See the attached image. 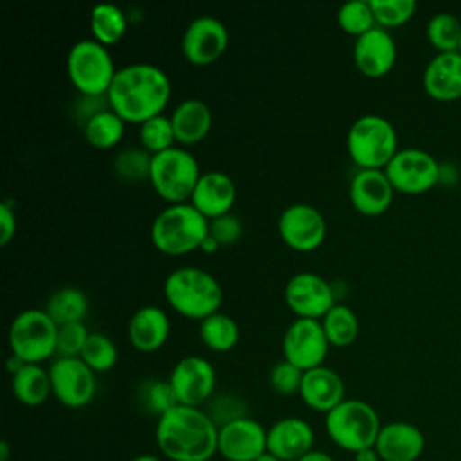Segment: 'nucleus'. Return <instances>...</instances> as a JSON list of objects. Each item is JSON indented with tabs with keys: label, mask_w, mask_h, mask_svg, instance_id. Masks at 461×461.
<instances>
[{
	"label": "nucleus",
	"mask_w": 461,
	"mask_h": 461,
	"mask_svg": "<svg viewBox=\"0 0 461 461\" xmlns=\"http://www.w3.org/2000/svg\"><path fill=\"white\" fill-rule=\"evenodd\" d=\"M200 339L207 349L214 353H227L230 351L240 339V328L236 321L221 312L209 315L207 319L200 321Z\"/></svg>",
	"instance_id": "c756f323"
},
{
	"label": "nucleus",
	"mask_w": 461,
	"mask_h": 461,
	"mask_svg": "<svg viewBox=\"0 0 461 461\" xmlns=\"http://www.w3.org/2000/svg\"><path fill=\"white\" fill-rule=\"evenodd\" d=\"M229 45L227 27L211 14L194 18L184 31L182 54L198 67L214 63Z\"/></svg>",
	"instance_id": "dca6fc26"
},
{
	"label": "nucleus",
	"mask_w": 461,
	"mask_h": 461,
	"mask_svg": "<svg viewBox=\"0 0 461 461\" xmlns=\"http://www.w3.org/2000/svg\"><path fill=\"white\" fill-rule=\"evenodd\" d=\"M108 97L106 95H79L76 104V115L85 124L88 119L97 115L103 110H108Z\"/></svg>",
	"instance_id": "c03bdc74"
},
{
	"label": "nucleus",
	"mask_w": 461,
	"mask_h": 461,
	"mask_svg": "<svg viewBox=\"0 0 461 461\" xmlns=\"http://www.w3.org/2000/svg\"><path fill=\"white\" fill-rule=\"evenodd\" d=\"M167 313L153 304L139 308L128 321V340L140 353L158 351L169 339Z\"/></svg>",
	"instance_id": "393cba45"
},
{
	"label": "nucleus",
	"mask_w": 461,
	"mask_h": 461,
	"mask_svg": "<svg viewBox=\"0 0 461 461\" xmlns=\"http://www.w3.org/2000/svg\"><path fill=\"white\" fill-rule=\"evenodd\" d=\"M346 149L358 169H385L398 153V135L385 117L366 113L349 126Z\"/></svg>",
	"instance_id": "423d86ee"
},
{
	"label": "nucleus",
	"mask_w": 461,
	"mask_h": 461,
	"mask_svg": "<svg viewBox=\"0 0 461 461\" xmlns=\"http://www.w3.org/2000/svg\"><path fill=\"white\" fill-rule=\"evenodd\" d=\"M115 72L108 47L94 38L76 41L67 54V76L79 95H106Z\"/></svg>",
	"instance_id": "6e6552de"
},
{
	"label": "nucleus",
	"mask_w": 461,
	"mask_h": 461,
	"mask_svg": "<svg viewBox=\"0 0 461 461\" xmlns=\"http://www.w3.org/2000/svg\"><path fill=\"white\" fill-rule=\"evenodd\" d=\"M353 61L366 77L378 79L387 76L396 63V43L389 31L376 25L358 36L353 45Z\"/></svg>",
	"instance_id": "a211bd4d"
},
{
	"label": "nucleus",
	"mask_w": 461,
	"mask_h": 461,
	"mask_svg": "<svg viewBox=\"0 0 461 461\" xmlns=\"http://www.w3.org/2000/svg\"><path fill=\"white\" fill-rule=\"evenodd\" d=\"M277 230L288 249L312 252L319 249L326 238V220L317 207L297 202L281 212Z\"/></svg>",
	"instance_id": "2eb2a0df"
},
{
	"label": "nucleus",
	"mask_w": 461,
	"mask_h": 461,
	"mask_svg": "<svg viewBox=\"0 0 461 461\" xmlns=\"http://www.w3.org/2000/svg\"><path fill=\"white\" fill-rule=\"evenodd\" d=\"M11 391L14 398L27 407H38L52 396L49 369L41 364H23L11 375Z\"/></svg>",
	"instance_id": "bb28decb"
},
{
	"label": "nucleus",
	"mask_w": 461,
	"mask_h": 461,
	"mask_svg": "<svg viewBox=\"0 0 461 461\" xmlns=\"http://www.w3.org/2000/svg\"><path fill=\"white\" fill-rule=\"evenodd\" d=\"M267 452V429L250 416L218 429V454L225 461H256Z\"/></svg>",
	"instance_id": "f3484780"
},
{
	"label": "nucleus",
	"mask_w": 461,
	"mask_h": 461,
	"mask_svg": "<svg viewBox=\"0 0 461 461\" xmlns=\"http://www.w3.org/2000/svg\"><path fill=\"white\" fill-rule=\"evenodd\" d=\"M236 202L234 180L223 171L202 173L189 203L207 220L229 214Z\"/></svg>",
	"instance_id": "4be33fe9"
},
{
	"label": "nucleus",
	"mask_w": 461,
	"mask_h": 461,
	"mask_svg": "<svg viewBox=\"0 0 461 461\" xmlns=\"http://www.w3.org/2000/svg\"><path fill=\"white\" fill-rule=\"evenodd\" d=\"M117 348L113 340L99 331H92L88 340L79 355V358L94 371V373H106L117 364Z\"/></svg>",
	"instance_id": "c9c22d12"
},
{
	"label": "nucleus",
	"mask_w": 461,
	"mask_h": 461,
	"mask_svg": "<svg viewBox=\"0 0 461 461\" xmlns=\"http://www.w3.org/2000/svg\"><path fill=\"white\" fill-rule=\"evenodd\" d=\"M303 375L304 371L299 369L297 366L290 364L288 360H281L277 362L270 373H268V384L272 387L274 393L281 394V396H292V394H299L301 389V382H303Z\"/></svg>",
	"instance_id": "ea45409f"
},
{
	"label": "nucleus",
	"mask_w": 461,
	"mask_h": 461,
	"mask_svg": "<svg viewBox=\"0 0 461 461\" xmlns=\"http://www.w3.org/2000/svg\"><path fill=\"white\" fill-rule=\"evenodd\" d=\"M9 457V443L4 439L0 441V461H7Z\"/></svg>",
	"instance_id": "3c124183"
},
{
	"label": "nucleus",
	"mask_w": 461,
	"mask_h": 461,
	"mask_svg": "<svg viewBox=\"0 0 461 461\" xmlns=\"http://www.w3.org/2000/svg\"><path fill=\"white\" fill-rule=\"evenodd\" d=\"M218 249H220V243H218L211 234L203 240V243H202V247H200V250L205 252V254H214Z\"/></svg>",
	"instance_id": "09e8293b"
},
{
	"label": "nucleus",
	"mask_w": 461,
	"mask_h": 461,
	"mask_svg": "<svg viewBox=\"0 0 461 461\" xmlns=\"http://www.w3.org/2000/svg\"><path fill=\"white\" fill-rule=\"evenodd\" d=\"M423 90L441 103L461 99V54H436L423 70Z\"/></svg>",
	"instance_id": "b1692460"
},
{
	"label": "nucleus",
	"mask_w": 461,
	"mask_h": 461,
	"mask_svg": "<svg viewBox=\"0 0 461 461\" xmlns=\"http://www.w3.org/2000/svg\"><path fill=\"white\" fill-rule=\"evenodd\" d=\"M16 234V214L11 200L0 203V245L5 247Z\"/></svg>",
	"instance_id": "a18cd8bd"
},
{
	"label": "nucleus",
	"mask_w": 461,
	"mask_h": 461,
	"mask_svg": "<svg viewBox=\"0 0 461 461\" xmlns=\"http://www.w3.org/2000/svg\"><path fill=\"white\" fill-rule=\"evenodd\" d=\"M200 176L198 160L184 146H173L151 157L149 184L169 203L189 202Z\"/></svg>",
	"instance_id": "0eeeda50"
},
{
	"label": "nucleus",
	"mask_w": 461,
	"mask_h": 461,
	"mask_svg": "<svg viewBox=\"0 0 461 461\" xmlns=\"http://www.w3.org/2000/svg\"><path fill=\"white\" fill-rule=\"evenodd\" d=\"M137 400L140 407L146 412L157 416V420L178 405V400L173 393L169 380H157V378H149L140 384L137 391Z\"/></svg>",
	"instance_id": "72a5a7b5"
},
{
	"label": "nucleus",
	"mask_w": 461,
	"mask_h": 461,
	"mask_svg": "<svg viewBox=\"0 0 461 461\" xmlns=\"http://www.w3.org/2000/svg\"><path fill=\"white\" fill-rule=\"evenodd\" d=\"M106 97L124 122L140 126L164 112L171 97V81L157 65L131 63L117 68Z\"/></svg>",
	"instance_id": "f257e3e1"
},
{
	"label": "nucleus",
	"mask_w": 461,
	"mask_h": 461,
	"mask_svg": "<svg viewBox=\"0 0 461 461\" xmlns=\"http://www.w3.org/2000/svg\"><path fill=\"white\" fill-rule=\"evenodd\" d=\"M45 312L58 326L83 322L88 313V297L81 288L63 286L50 294Z\"/></svg>",
	"instance_id": "cd10ccee"
},
{
	"label": "nucleus",
	"mask_w": 461,
	"mask_h": 461,
	"mask_svg": "<svg viewBox=\"0 0 461 461\" xmlns=\"http://www.w3.org/2000/svg\"><path fill=\"white\" fill-rule=\"evenodd\" d=\"M128 29L126 13L115 4H97L90 11V31L95 41L104 47L115 45Z\"/></svg>",
	"instance_id": "c85d7f7f"
},
{
	"label": "nucleus",
	"mask_w": 461,
	"mask_h": 461,
	"mask_svg": "<svg viewBox=\"0 0 461 461\" xmlns=\"http://www.w3.org/2000/svg\"><path fill=\"white\" fill-rule=\"evenodd\" d=\"M164 297L182 317L203 321L220 312L223 290L211 272L198 267H182L166 277Z\"/></svg>",
	"instance_id": "7ed1b4c3"
},
{
	"label": "nucleus",
	"mask_w": 461,
	"mask_h": 461,
	"mask_svg": "<svg viewBox=\"0 0 461 461\" xmlns=\"http://www.w3.org/2000/svg\"><path fill=\"white\" fill-rule=\"evenodd\" d=\"M322 330L328 337L330 346L333 348H348L351 346L358 337V317L357 313L346 306L337 303L322 319H321Z\"/></svg>",
	"instance_id": "2f4dec72"
},
{
	"label": "nucleus",
	"mask_w": 461,
	"mask_h": 461,
	"mask_svg": "<svg viewBox=\"0 0 461 461\" xmlns=\"http://www.w3.org/2000/svg\"><path fill=\"white\" fill-rule=\"evenodd\" d=\"M299 461H335L328 452H324V450H312L310 454H306L304 457H301Z\"/></svg>",
	"instance_id": "de8ad7c7"
},
{
	"label": "nucleus",
	"mask_w": 461,
	"mask_h": 461,
	"mask_svg": "<svg viewBox=\"0 0 461 461\" xmlns=\"http://www.w3.org/2000/svg\"><path fill=\"white\" fill-rule=\"evenodd\" d=\"M315 443L312 425L297 416H286L267 429V452L281 461H299L310 454Z\"/></svg>",
	"instance_id": "6ab92c4d"
},
{
	"label": "nucleus",
	"mask_w": 461,
	"mask_h": 461,
	"mask_svg": "<svg viewBox=\"0 0 461 461\" xmlns=\"http://www.w3.org/2000/svg\"><path fill=\"white\" fill-rule=\"evenodd\" d=\"M256 461H281L279 457H276L274 454H270V452H265V454H261Z\"/></svg>",
	"instance_id": "603ef678"
},
{
	"label": "nucleus",
	"mask_w": 461,
	"mask_h": 461,
	"mask_svg": "<svg viewBox=\"0 0 461 461\" xmlns=\"http://www.w3.org/2000/svg\"><path fill=\"white\" fill-rule=\"evenodd\" d=\"M283 358L303 371L324 366L328 349L331 348L328 337L317 319L297 317L283 335Z\"/></svg>",
	"instance_id": "f8f14e48"
},
{
	"label": "nucleus",
	"mask_w": 461,
	"mask_h": 461,
	"mask_svg": "<svg viewBox=\"0 0 461 461\" xmlns=\"http://www.w3.org/2000/svg\"><path fill=\"white\" fill-rule=\"evenodd\" d=\"M394 193L384 169H358L349 182V202L364 216L384 214Z\"/></svg>",
	"instance_id": "aec40b11"
},
{
	"label": "nucleus",
	"mask_w": 461,
	"mask_h": 461,
	"mask_svg": "<svg viewBox=\"0 0 461 461\" xmlns=\"http://www.w3.org/2000/svg\"><path fill=\"white\" fill-rule=\"evenodd\" d=\"M375 448L382 461H416L425 450V436L409 421H389L382 425Z\"/></svg>",
	"instance_id": "412c9836"
},
{
	"label": "nucleus",
	"mask_w": 461,
	"mask_h": 461,
	"mask_svg": "<svg viewBox=\"0 0 461 461\" xmlns=\"http://www.w3.org/2000/svg\"><path fill=\"white\" fill-rule=\"evenodd\" d=\"M151 157L153 155L144 148H126L115 155L113 171L126 182L149 180Z\"/></svg>",
	"instance_id": "4c0bfd02"
},
{
	"label": "nucleus",
	"mask_w": 461,
	"mask_h": 461,
	"mask_svg": "<svg viewBox=\"0 0 461 461\" xmlns=\"http://www.w3.org/2000/svg\"><path fill=\"white\" fill-rule=\"evenodd\" d=\"M353 461H382L376 448L369 447V448H362L358 452L353 454Z\"/></svg>",
	"instance_id": "49530a36"
},
{
	"label": "nucleus",
	"mask_w": 461,
	"mask_h": 461,
	"mask_svg": "<svg viewBox=\"0 0 461 461\" xmlns=\"http://www.w3.org/2000/svg\"><path fill=\"white\" fill-rule=\"evenodd\" d=\"M130 461H162V457H158L155 454H139V456L131 457Z\"/></svg>",
	"instance_id": "8fccbe9b"
},
{
	"label": "nucleus",
	"mask_w": 461,
	"mask_h": 461,
	"mask_svg": "<svg viewBox=\"0 0 461 461\" xmlns=\"http://www.w3.org/2000/svg\"><path fill=\"white\" fill-rule=\"evenodd\" d=\"M339 27L355 38L366 34L367 31L376 27V20L371 9L369 0H351L339 7L337 11Z\"/></svg>",
	"instance_id": "f704fd0d"
},
{
	"label": "nucleus",
	"mask_w": 461,
	"mask_h": 461,
	"mask_svg": "<svg viewBox=\"0 0 461 461\" xmlns=\"http://www.w3.org/2000/svg\"><path fill=\"white\" fill-rule=\"evenodd\" d=\"M209 234L220 243V247L234 245L243 234L241 220L232 212L209 220Z\"/></svg>",
	"instance_id": "37998d69"
},
{
	"label": "nucleus",
	"mask_w": 461,
	"mask_h": 461,
	"mask_svg": "<svg viewBox=\"0 0 461 461\" xmlns=\"http://www.w3.org/2000/svg\"><path fill=\"white\" fill-rule=\"evenodd\" d=\"M169 117L175 139L184 148L203 140L212 126V113L209 106L196 97L180 101Z\"/></svg>",
	"instance_id": "a878e982"
},
{
	"label": "nucleus",
	"mask_w": 461,
	"mask_h": 461,
	"mask_svg": "<svg viewBox=\"0 0 461 461\" xmlns=\"http://www.w3.org/2000/svg\"><path fill=\"white\" fill-rule=\"evenodd\" d=\"M90 331L86 330L85 322H72L58 326V344L56 355L58 357H79Z\"/></svg>",
	"instance_id": "79ce46f5"
},
{
	"label": "nucleus",
	"mask_w": 461,
	"mask_h": 461,
	"mask_svg": "<svg viewBox=\"0 0 461 461\" xmlns=\"http://www.w3.org/2000/svg\"><path fill=\"white\" fill-rule=\"evenodd\" d=\"M209 236V220L191 203H169L162 209L149 230L151 243L167 256H182L202 247Z\"/></svg>",
	"instance_id": "20e7f679"
},
{
	"label": "nucleus",
	"mask_w": 461,
	"mask_h": 461,
	"mask_svg": "<svg viewBox=\"0 0 461 461\" xmlns=\"http://www.w3.org/2000/svg\"><path fill=\"white\" fill-rule=\"evenodd\" d=\"M380 429L378 412L364 400L346 398L324 414V430L331 443L351 454L375 447Z\"/></svg>",
	"instance_id": "39448f33"
},
{
	"label": "nucleus",
	"mask_w": 461,
	"mask_h": 461,
	"mask_svg": "<svg viewBox=\"0 0 461 461\" xmlns=\"http://www.w3.org/2000/svg\"><path fill=\"white\" fill-rule=\"evenodd\" d=\"M299 396L312 411L328 414L346 400V387L337 371L326 366L304 371Z\"/></svg>",
	"instance_id": "5701e85b"
},
{
	"label": "nucleus",
	"mask_w": 461,
	"mask_h": 461,
	"mask_svg": "<svg viewBox=\"0 0 461 461\" xmlns=\"http://www.w3.org/2000/svg\"><path fill=\"white\" fill-rule=\"evenodd\" d=\"M457 52H459V54H461V41H459V49H457Z\"/></svg>",
	"instance_id": "864d4df0"
},
{
	"label": "nucleus",
	"mask_w": 461,
	"mask_h": 461,
	"mask_svg": "<svg viewBox=\"0 0 461 461\" xmlns=\"http://www.w3.org/2000/svg\"><path fill=\"white\" fill-rule=\"evenodd\" d=\"M384 171L393 189L403 194H421L430 191L441 175L436 158L418 148L398 149Z\"/></svg>",
	"instance_id": "9d476101"
},
{
	"label": "nucleus",
	"mask_w": 461,
	"mask_h": 461,
	"mask_svg": "<svg viewBox=\"0 0 461 461\" xmlns=\"http://www.w3.org/2000/svg\"><path fill=\"white\" fill-rule=\"evenodd\" d=\"M427 40L438 50L457 52L461 41V22L450 13H438L427 23Z\"/></svg>",
	"instance_id": "473e14b6"
},
{
	"label": "nucleus",
	"mask_w": 461,
	"mask_h": 461,
	"mask_svg": "<svg viewBox=\"0 0 461 461\" xmlns=\"http://www.w3.org/2000/svg\"><path fill=\"white\" fill-rule=\"evenodd\" d=\"M124 121L112 110H103L83 124L86 142L95 149H110L117 146L124 135Z\"/></svg>",
	"instance_id": "7c9ffc66"
},
{
	"label": "nucleus",
	"mask_w": 461,
	"mask_h": 461,
	"mask_svg": "<svg viewBox=\"0 0 461 461\" xmlns=\"http://www.w3.org/2000/svg\"><path fill=\"white\" fill-rule=\"evenodd\" d=\"M286 306L301 319L321 321L335 304V288L315 272H297L285 286Z\"/></svg>",
	"instance_id": "4468645a"
},
{
	"label": "nucleus",
	"mask_w": 461,
	"mask_h": 461,
	"mask_svg": "<svg viewBox=\"0 0 461 461\" xmlns=\"http://www.w3.org/2000/svg\"><path fill=\"white\" fill-rule=\"evenodd\" d=\"M207 403H209V407L205 412L218 425V429L234 420L247 416L245 402L234 394H218V396L214 394Z\"/></svg>",
	"instance_id": "a19ab883"
},
{
	"label": "nucleus",
	"mask_w": 461,
	"mask_h": 461,
	"mask_svg": "<svg viewBox=\"0 0 461 461\" xmlns=\"http://www.w3.org/2000/svg\"><path fill=\"white\" fill-rule=\"evenodd\" d=\"M155 441L169 461H209L218 454V425L200 407L178 403L157 420Z\"/></svg>",
	"instance_id": "f03ea898"
},
{
	"label": "nucleus",
	"mask_w": 461,
	"mask_h": 461,
	"mask_svg": "<svg viewBox=\"0 0 461 461\" xmlns=\"http://www.w3.org/2000/svg\"><path fill=\"white\" fill-rule=\"evenodd\" d=\"M7 339L11 355L25 364H41L56 355L58 324L45 310L29 308L13 319Z\"/></svg>",
	"instance_id": "1a4fd4ad"
},
{
	"label": "nucleus",
	"mask_w": 461,
	"mask_h": 461,
	"mask_svg": "<svg viewBox=\"0 0 461 461\" xmlns=\"http://www.w3.org/2000/svg\"><path fill=\"white\" fill-rule=\"evenodd\" d=\"M369 2H371L376 25L382 29L400 27L407 23L416 13L414 0H369Z\"/></svg>",
	"instance_id": "58836bf2"
},
{
	"label": "nucleus",
	"mask_w": 461,
	"mask_h": 461,
	"mask_svg": "<svg viewBox=\"0 0 461 461\" xmlns=\"http://www.w3.org/2000/svg\"><path fill=\"white\" fill-rule=\"evenodd\" d=\"M52 396L68 409L88 405L97 389L95 373L79 357H58L50 367Z\"/></svg>",
	"instance_id": "9b49d317"
},
{
	"label": "nucleus",
	"mask_w": 461,
	"mask_h": 461,
	"mask_svg": "<svg viewBox=\"0 0 461 461\" xmlns=\"http://www.w3.org/2000/svg\"><path fill=\"white\" fill-rule=\"evenodd\" d=\"M167 380L180 405L200 407L214 396L216 371L203 357L189 355L180 358L173 366Z\"/></svg>",
	"instance_id": "ddd939ff"
},
{
	"label": "nucleus",
	"mask_w": 461,
	"mask_h": 461,
	"mask_svg": "<svg viewBox=\"0 0 461 461\" xmlns=\"http://www.w3.org/2000/svg\"><path fill=\"white\" fill-rule=\"evenodd\" d=\"M139 140L151 155L162 153L175 146V131L169 115H155L139 126Z\"/></svg>",
	"instance_id": "e433bc0d"
}]
</instances>
